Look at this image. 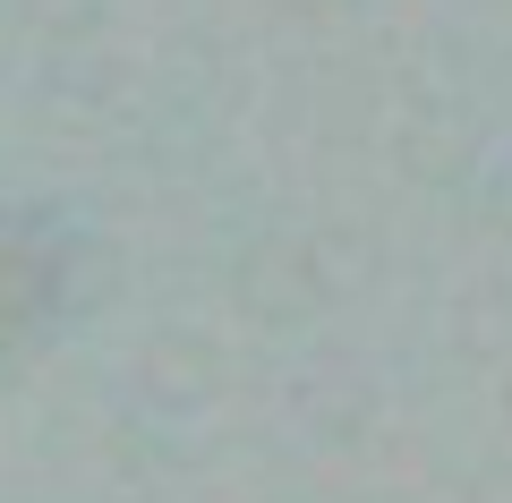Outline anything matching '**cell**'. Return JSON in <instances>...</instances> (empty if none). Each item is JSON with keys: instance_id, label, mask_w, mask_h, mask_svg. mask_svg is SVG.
<instances>
[{"instance_id": "2", "label": "cell", "mask_w": 512, "mask_h": 503, "mask_svg": "<svg viewBox=\"0 0 512 503\" xmlns=\"http://www.w3.org/2000/svg\"><path fill=\"white\" fill-rule=\"evenodd\" d=\"M128 384H137V401L146 410H163V418H188V410H205V401L222 393V359H214V342L205 333H146V350H137V367H128Z\"/></svg>"}, {"instance_id": "3", "label": "cell", "mask_w": 512, "mask_h": 503, "mask_svg": "<svg viewBox=\"0 0 512 503\" xmlns=\"http://www.w3.org/2000/svg\"><path fill=\"white\" fill-rule=\"evenodd\" d=\"M495 410H504V427H512V367H504V384H495Z\"/></svg>"}, {"instance_id": "4", "label": "cell", "mask_w": 512, "mask_h": 503, "mask_svg": "<svg viewBox=\"0 0 512 503\" xmlns=\"http://www.w3.org/2000/svg\"><path fill=\"white\" fill-rule=\"evenodd\" d=\"M120 503H154V495H120Z\"/></svg>"}, {"instance_id": "1", "label": "cell", "mask_w": 512, "mask_h": 503, "mask_svg": "<svg viewBox=\"0 0 512 503\" xmlns=\"http://www.w3.org/2000/svg\"><path fill=\"white\" fill-rule=\"evenodd\" d=\"M231 299L248 307L256 324H308L316 307L333 299V282H325V265H316V239H299V231H256L248 248H239V265H231Z\"/></svg>"}]
</instances>
